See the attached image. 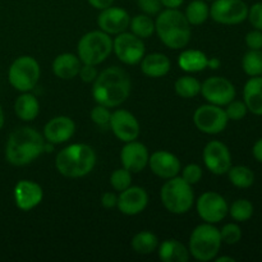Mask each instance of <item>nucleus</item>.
Instances as JSON below:
<instances>
[{
    "label": "nucleus",
    "mask_w": 262,
    "mask_h": 262,
    "mask_svg": "<svg viewBox=\"0 0 262 262\" xmlns=\"http://www.w3.org/2000/svg\"><path fill=\"white\" fill-rule=\"evenodd\" d=\"M43 192L41 186L32 181H19L14 187V201L18 209L30 211L42 201Z\"/></svg>",
    "instance_id": "nucleus-19"
},
{
    "label": "nucleus",
    "mask_w": 262,
    "mask_h": 262,
    "mask_svg": "<svg viewBox=\"0 0 262 262\" xmlns=\"http://www.w3.org/2000/svg\"><path fill=\"white\" fill-rule=\"evenodd\" d=\"M96 164V154L86 143L67 146L56 155L55 168L67 178H81L91 173Z\"/></svg>",
    "instance_id": "nucleus-3"
},
{
    "label": "nucleus",
    "mask_w": 262,
    "mask_h": 262,
    "mask_svg": "<svg viewBox=\"0 0 262 262\" xmlns=\"http://www.w3.org/2000/svg\"><path fill=\"white\" fill-rule=\"evenodd\" d=\"M234 261L235 260L233 257H225V256L216 258V262H234Z\"/></svg>",
    "instance_id": "nucleus-49"
},
{
    "label": "nucleus",
    "mask_w": 262,
    "mask_h": 262,
    "mask_svg": "<svg viewBox=\"0 0 262 262\" xmlns=\"http://www.w3.org/2000/svg\"><path fill=\"white\" fill-rule=\"evenodd\" d=\"M247 112L248 109L246 106L245 101H234V100L228 104L227 110H225V113L228 115V119L232 120L243 119L246 117V114H247Z\"/></svg>",
    "instance_id": "nucleus-38"
},
{
    "label": "nucleus",
    "mask_w": 262,
    "mask_h": 262,
    "mask_svg": "<svg viewBox=\"0 0 262 262\" xmlns=\"http://www.w3.org/2000/svg\"><path fill=\"white\" fill-rule=\"evenodd\" d=\"M109 125L115 137L119 138L123 142L135 141L140 136V123L136 119L135 115L130 114L127 110L120 109L112 113Z\"/></svg>",
    "instance_id": "nucleus-15"
},
{
    "label": "nucleus",
    "mask_w": 262,
    "mask_h": 262,
    "mask_svg": "<svg viewBox=\"0 0 262 262\" xmlns=\"http://www.w3.org/2000/svg\"><path fill=\"white\" fill-rule=\"evenodd\" d=\"M129 14L124 9L118 7H107L101 9L97 17V25L100 30L107 35H119L129 27Z\"/></svg>",
    "instance_id": "nucleus-16"
},
{
    "label": "nucleus",
    "mask_w": 262,
    "mask_h": 262,
    "mask_svg": "<svg viewBox=\"0 0 262 262\" xmlns=\"http://www.w3.org/2000/svg\"><path fill=\"white\" fill-rule=\"evenodd\" d=\"M206 54L200 50H184L178 58V64L184 72L196 73L207 68Z\"/></svg>",
    "instance_id": "nucleus-27"
},
{
    "label": "nucleus",
    "mask_w": 262,
    "mask_h": 262,
    "mask_svg": "<svg viewBox=\"0 0 262 262\" xmlns=\"http://www.w3.org/2000/svg\"><path fill=\"white\" fill-rule=\"evenodd\" d=\"M45 137L31 127H22L10 133L5 148L8 163L15 166L30 164L43 152Z\"/></svg>",
    "instance_id": "nucleus-2"
},
{
    "label": "nucleus",
    "mask_w": 262,
    "mask_h": 262,
    "mask_svg": "<svg viewBox=\"0 0 262 262\" xmlns=\"http://www.w3.org/2000/svg\"><path fill=\"white\" fill-rule=\"evenodd\" d=\"M3 125H4V112H3L2 105H0V129L3 128Z\"/></svg>",
    "instance_id": "nucleus-50"
},
{
    "label": "nucleus",
    "mask_w": 262,
    "mask_h": 262,
    "mask_svg": "<svg viewBox=\"0 0 262 262\" xmlns=\"http://www.w3.org/2000/svg\"><path fill=\"white\" fill-rule=\"evenodd\" d=\"M113 50L120 61L128 66H135L140 63L145 55V43L142 38L124 31L113 41Z\"/></svg>",
    "instance_id": "nucleus-10"
},
{
    "label": "nucleus",
    "mask_w": 262,
    "mask_h": 262,
    "mask_svg": "<svg viewBox=\"0 0 262 262\" xmlns=\"http://www.w3.org/2000/svg\"><path fill=\"white\" fill-rule=\"evenodd\" d=\"M130 92V79L118 67L106 68L97 74L92 87L95 101L106 107H117L125 101Z\"/></svg>",
    "instance_id": "nucleus-1"
},
{
    "label": "nucleus",
    "mask_w": 262,
    "mask_h": 262,
    "mask_svg": "<svg viewBox=\"0 0 262 262\" xmlns=\"http://www.w3.org/2000/svg\"><path fill=\"white\" fill-rule=\"evenodd\" d=\"M159 258L164 262H187L189 251L177 239H166L159 247Z\"/></svg>",
    "instance_id": "nucleus-25"
},
{
    "label": "nucleus",
    "mask_w": 262,
    "mask_h": 262,
    "mask_svg": "<svg viewBox=\"0 0 262 262\" xmlns=\"http://www.w3.org/2000/svg\"><path fill=\"white\" fill-rule=\"evenodd\" d=\"M201 94L209 104L223 106L234 100L235 87L224 77H210L201 84Z\"/></svg>",
    "instance_id": "nucleus-12"
},
{
    "label": "nucleus",
    "mask_w": 262,
    "mask_h": 262,
    "mask_svg": "<svg viewBox=\"0 0 262 262\" xmlns=\"http://www.w3.org/2000/svg\"><path fill=\"white\" fill-rule=\"evenodd\" d=\"M148 165L154 174L163 179H170L177 177L181 171V161L168 151H156L148 158Z\"/></svg>",
    "instance_id": "nucleus-20"
},
{
    "label": "nucleus",
    "mask_w": 262,
    "mask_h": 262,
    "mask_svg": "<svg viewBox=\"0 0 262 262\" xmlns=\"http://www.w3.org/2000/svg\"><path fill=\"white\" fill-rule=\"evenodd\" d=\"M148 151L143 143L137 141L125 142V146L120 152V160H122L123 168L129 170L130 173H140L148 164Z\"/></svg>",
    "instance_id": "nucleus-17"
},
{
    "label": "nucleus",
    "mask_w": 262,
    "mask_h": 262,
    "mask_svg": "<svg viewBox=\"0 0 262 262\" xmlns=\"http://www.w3.org/2000/svg\"><path fill=\"white\" fill-rule=\"evenodd\" d=\"M110 117H112V113L109 112V107L104 106V105L97 104V106H95L91 112L92 122L96 123L100 127H106V125H109Z\"/></svg>",
    "instance_id": "nucleus-37"
},
{
    "label": "nucleus",
    "mask_w": 262,
    "mask_h": 262,
    "mask_svg": "<svg viewBox=\"0 0 262 262\" xmlns=\"http://www.w3.org/2000/svg\"><path fill=\"white\" fill-rule=\"evenodd\" d=\"M95 9H105L114 3V0H87Z\"/></svg>",
    "instance_id": "nucleus-45"
},
{
    "label": "nucleus",
    "mask_w": 262,
    "mask_h": 262,
    "mask_svg": "<svg viewBox=\"0 0 262 262\" xmlns=\"http://www.w3.org/2000/svg\"><path fill=\"white\" fill-rule=\"evenodd\" d=\"M229 207L222 194L216 192H205L197 200V212L204 222L210 224L220 223L228 215Z\"/></svg>",
    "instance_id": "nucleus-13"
},
{
    "label": "nucleus",
    "mask_w": 262,
    "mask_h": 262,
    "mask_svg": "<svg viewBox=\"0 0 262 262\" xmlns=\"http://www.w3.org/2000/svg\"><path fill=\"white\" fill-rule=\"evenodd\" d=\"M228 212L235 222H247L253 215V205L248 200L239 199L233 202Z\"/></svg>",
    "instance_id": "nucleus-34"
},
{
    "label": "nucleus",
    "mask_w": 262,
    "mask_h": 262,
    "mask_svg": "<svg viewBox=\"0 0 262 262\" xmlns=\"http://www.w3.org/2000/svg\"><path fill=\"white\" fill-rule=\"evenodd\" d=\"M247 18L256 30L262 31V3H255L248 9Z\"/></svg>",
    "instance_id": "nucleus-40"
},
{
    "label": "nucleus",
    "mask_w": 262,
    "mask_h": 262,
    "mask_svg": "<svg viewBox=\"0 0 262 262\" xmlns=\"http://www.w3.org/2000/svg\"><path fill=\"white\" fill-rule=\"evenodd\" d=\"M243 99L247 109L252 114L262 115V77H252L243 89Z\"/></svg>",
    "instance_id": "nucleus-23"
},
{
    "label": "nucleus",
    "mask_w": 262,
    "mask_h": 262,
    "mask_svg": "<svg viewBox=\"0 0 262 262\" xmlns=\"http://www.w3.org/2000/svg\"><path fill=\"white\" fill-rule=\"evenodd\" d=\"M222 243L220 230L210 223H206L194 228L189 237L188 251L196 260L202 262L211 261L219 253Z\"/></svg>",
    "instance_id": "nucleus-5"
},
{
    "label": "nucleus",
    "mask_w": 262,
    "mask_h": 262,
    "mask_svg": "<svg viewBox=\"0 0 262 262\" xmlns=\"http://www.w3.org/2000/svg\"><path fill=\"white\" fill-rule=\"evenodd\" d=\"M141 71L143 74L151 78H159L168 74L170 71V60L166 55L160 53L148 54L147 56H143L141 61Z\"/></svg>",
    "instance_id": "nucleus-24"
},
{
    "label": "nucleus",
    "mask_w": 262,
    "mask_h": 262,
    "mask_svg": "<svg viewBox=\"0 0 262 262\" xmlns=\"http://www.w3.org/2000/svg\"><path fill=\"white\" fill-rule=\"evenodd\" d=\"M137 4L138 8L147 15H155L161 10L160 0H137Z\"/></svg>",
    "instance_id": "nucleus-41"
},
{
    "label": "nucleus",
    "mask_w": 262,
    "mask_h": 262,
    "mask_svg": "<svg viewBox=\"0 0 262 262\" xmlns=\"http://www.w3.org/2000/svg\"><path fill=\"white\" fill-rule=\"evenodd\" d=\"M207 67L211 69H217L220 67V60L217 58L207 59Z\"/></svg>",
    "instance_id": "nucleus-48"
},
{
    "label": "nucleus",
    "mask_w": 262,
    "mask_h": 262,
    "mask_svg": "<svg viewBox=\"0 0 262 262\" xmlns=\"http://www.w3.org/2000/svg\"><path fill=\"white\" fill-rule=\"evenodd\" d=\"M228 177L233 186L238 187V188H248L255 182V174L250 168L243 165L230 166L228 170Z\"/></svg>",
    "instance_id": "nucleus-29"
},
{
    "label": "nucleus",
    "mask_w": 262,
    "mask_h": 262,
    "mask_svg": "<svg viewBox=\"0 0 262 262\" xmlns=\"http://www.w3.org/2000/svg\"><path fill=\"white\" fill-rule=\"evenodd\" d=\"M204 161L206 168L216 176L227 174L232 166V155L227 146L220 141H210L204 148Z\"/></svg>",
    "instance_id": "nucleus-14"
},
{
    "label": "nucleus",
    "mask_w": 262,
    "mask_h": 262,
    "mask_svg": "<svg viewBox=\"0 0 262 262\" xmlns=\"http://www.w3.org/2000/svg\"><path fill=\"white\" fill-rule=\"evenodd\" d=\"M148 202L147 192L141 187H128L120 192L118 197L117 206L119 211L124 215H137L146 209Z\"/></svg>",
    "instance_id": "nucleus-18"
},
{
    "label": "nucleus",
    "mask_w": 262,
    "mask_h": 262,
    "mask_svg": "<svg viewBox=\"0 0 262 262\" xmlns=\"http://www.w3.org/2000/svg\"><path fill=\"white\" fill-rule=\"evenodd\" d=\"M79 77L83 82L90 83V82H94L97 77V69L96 66H91V64H83L79 69Z\"/></svg>",
    "instance_id": "nucleus-43"
},
{
    "label": "nucleus",
    "mask_w": 262,
    "mask_h": 262,
    "mask_svg": "<svg viewBox=\"0 0 262 262\" xmlns=\"http://www.w3.org/2000/svg\"><path fill=\"white\" fill-rule=\"evenodd\" d=\"M186 18L189 25L199 26L206 22L210 15V8L204 0H193L188 4L186 9Z\"/></svg>",
    "instance_id": "nucleus-30"
},
{
    "label": "nucleus",
    "mask_w": 262,
    "mask_h": 262,
    "mask_svg": "<svg viewBox=\"0 0 262 262\" xmlns=\"http://www.w3.org/2000/svg\"><path fill=\"white\" fill-rule=\"evenodd\" d=\"M76 130V124L69 117H55L43 127V137L48 142L59 145L67 142Z\"/></svg>",
    "instance_id": "nucleus-21"
},
{
    "label": "nucleus",
    "mask_w": 262,
    "mask_h": 262,
    "mask_svg": "<svg viewBox=\"0 0 262 262\" xmlns=\"http://www.w3.org/2000/svg\"><path fill=\"white\" fill-rule=\"evenodd\" d=\"M14 110L19 119L25 120V122H31V120L36 119L40 113V105H38L37 99L32 94L23 92V95H20L15 100Z\"/></svg>",
    "instance_id": "nucleus-26"
},
{
    "label": "nucleus",
    "mask_w": 262,
    "mask_h": 262,
    "mask_svg": "<svg viewBox=\"0 0 262 262\" xmlns=\"http://www.w3.org/2000/svg\"><path fill=\"white\" fill-rule=\"evenodd\" d=\"M228 115L224 109L217 105H202L194 112V125L206 135H217L225 129L228 124Z\"/></svg>",
    "instance_id": "nucleus-9"
},
{
    "label": "nucleus",
    "mask_w": 262,
    "mask_h": 262,
    "mask_svg": "<svg viewBox=\"0 0 262 262\" xmlns=\"http://www.w3.org/2000/svg\"><path fill=\"white\" fill-rule=\"evenodd\" d=\"M220 237H222L223 242L227 245H235L242 238V230L237 224L230 223V224L223 227V229L220 230Z\"/></svg>",
    "instance_id": "nucleus-36"
},
{
    "label": "nucleus",
    "mask_w": 262,
    "mask_h": 262,
    "mask_svg": "<svg viewBox=\"0 0 262 262\" xmlns=\"http://www.w3.org/2000/svg\"><path fill=\"white\" fill-rule=\"evenodd\" d=\"M40 73L37 60L32 56L23 55L12 63L8 72V79L17 91L30 92L37 84Z\"/></svg>",
    "instance_id": "nucleus-8"
},
{
    "label": "nucleus",
    "mask_w": 262,
    "mask_h": 262,
    "mask_svg": "<svg viewBox=\"0 0 262 262\" xmlns=\"http://www.w3.org/2000/svg\"><path fill=\"white\" fill-rule=\"evenodd\" d=\"M113 50V40L104 31H91L81 37L78 42V58L83 64L97 66L102 63Z\"/></svg>",
    "instance_id": "nucleus-7"
},
{
    "label": "nucleus",
    "mask_w": 262,
    "mask_h": 262,
    "mask_svg": "<svg viewBox=\"0 0 262 262\" xmlns=\"http://www.w3.org/2000/svg\"><path fill=\"white\" fill-rule=\"evenodd\" d=\"M210 15L222 25H238L247 19L248 7L243 0H214Z\"/></svg>",
    "instance_id": "nucleus-11"
},
{
    "label": "nucleus",
    "mask_w": 262,
    "mask_h": 262,
    "mask_svg": "<svg viewBox=\"0 0 262 262\" xmlns=\"http://www.w3.org/2000/svg\"><path fill=\"white\" fill-rule=\"evenodd\" d=\"M242 68L250 77H257L262 74V51L252 50L245 54L242 59Z\"/></svg>",
    "instance_id": "nucleus-33"
},
{
    "label": "nucleus",
    "mask_w": 262,
    "mask_h": 262,
    "mask_svg": "<svg viewBox=\"0 0 262 262\" xmlns=\"http://www.w3.org/2000/svg\"><path fill=\"white\" fill-rule=\"evenodd\" d=\"M174 89L181 97L191 99V97L197 96L201 92V83L199 82V79L193 78V77L184 76L177 79Z\"/></svg>",
    "instance_id": "nucleus-32"
},
{
    "label": "nucleus",
    "mask_w": 262,
    "mask_h": 262,
    "mask_svg": "<svg viewBox=\"0 0 262 262\" xmlns=\"http://www.w3.org/2000/svg\"><path fill=\"white\" fill-rule=\"evenodd\" d=\"M246 43L252 50H261L262 49V31H251L246 36Z\"/></svg>",
    "instance_id": "nucleus-42"
},
{
    "label": "nucleus",
    "mask_w": 262,
    "mask_h": 262,
    "mask_svg": "<svg viewBox=\"0 0 262 262\" xmlns=\"http://www.w3.org/2000/svg\"><path fill=\"white\" fill-rule=\"evenodd\" d=\"M182 178L191 186L199 183L202 178V169L197 164H189L182 171Z\"/></svg>",
    "instance_id": "nucleus-39"
},
{
    "label": "nucleus",
    "mask_w": 262,
    "mask_h": 262,
    "mask_svg": "<svg viewBox=\"0 0 262 262\" xmlns=\"http://www.w3.org/2000/svg\"><path fill=\"white\" fill-rule=\"evenodd\" d=\"M158 237L151 232L137 233L132 239V248L140 255H150L158 248Z\"/></svg>",
    "instance_id": "nucleus-28"
},
{
    "label": "nucleus",
    "mask_w": 262,
    "mask_h": 262,
    "mask_svg": "<svg viewBox=\"0 0 262 262\" xmlns=\"http://www.w3.org/2000/svg\"><path fill=\"white\" fill-rule=\"evenodd\" d=\"M130 30L133 35L140 38H148L155 32V22L152 20L151 15L138 14L130 19Z\"/></svg>",
    "instance_id": "nucleus-31"
},
{
    "label": "nucleus",
    "mask_w": 262,
    "mask_h": 262,
    "mask_svg": "<svg viewBox=\"0 0 262 262\" xmlns=\"http://www.w3.org/2000/svg\"><path fill=\"white\" fill-rule=\"evenodd\" d=\"M161 5L165 7L166 9H178L182 4H183L184 0H160Z\"/></svg>",
    "instance_id": "nucleus-46"
},
{
    "label": "nucleus",
    "mask_w": 262,
    "mask_h": 262,
    "mask_svg": "<svg viewBox=\"0 0 262 262\" xmlns=\"http://www.w3.org/2000/svg\"><path fill=\"white\" fill-rule=\"evenodd\" d=\"M252 154L258 163H262V138H260V140L255 143V146H253L252 148Z\"/></svg>",
    "instance_id": "nucleus-47"
},
{
    "label": "nucleus",
    "mask_w": 262,
    "mask_h": 262,
    "mask_svg": "<svg viewBox=\"0 0 262 262\" xmlns=\"http://www.w3.org/2000/svg\"><path fill=\"white\" fill-rule=\"evenodd\" d=\"M118 197L115 196L113 192H106V193L102 194L101 197V204L102 206L106 207V209H113V207L117 206Z\"/></svg>",
    "instance_id": "nucleus-44"
},
{
    "label": "nucleus",
    "mask_w": 262,
    "mask_h": 262,
    "mask_svg": "<svg viewBox=\"0 0 262 262\" xmlns=\"http://www.w3.org/2000/svg\"><path fill=\"white\" fill-rule=\"evenodd\" d=\"M110 184L115 191H124L132 184V173L125 168L117 169L110 176Z\"/></svg>",
    "instance_id": "nucleus-35"
},
{
    "label": "nucleus",
    "mask_w": 262,
    "mask_h": 262,
    "mask_svg": "<svg viewBox=\"0 0 262 262\" xmlns=\"http://www.w3.org/2000/svg\"><path fill=\"white\" fill-rule=\"evenodd\" d=\"M160 197L165 209L171 214H186L193 205L192 186L178 177H173L164 184Z\"/></svg>",
    "instance_id": "nucleus-6"
},
{
    "label": "nucleus",
    "mask_w": 262,
    "mask_h": 262,
    "mask_svg": "<svg viewBox=\"0 0 262 262\" xmlns=\"http://www.w3.org/2000/svg\"><path fill=\"white\" fill-rule=\"evenodd\" d=\"M155 31L161 42L174 50L187 46L191 38V25L178 9L161 12L156 18Z\"/></svg>",
    "instance_id": "nucleus-4"
},
{
    "label": "nucleus",
    "mask_w": 262,
    "mask_h": 262,
    "mask_svg": "<svg viewBox=\"0 0 262 262\" xmlns=\"http://www.w3.org/2000/svg\"><path fill=\"white\" fill-rule=\"evenodd\" d=\"M81 59L74 54L64 53L56 56L53 61V72L61 79H73L81 69Z\"/></svg>",
    "instance_id": "nucleus-22"
}]
</instances>
